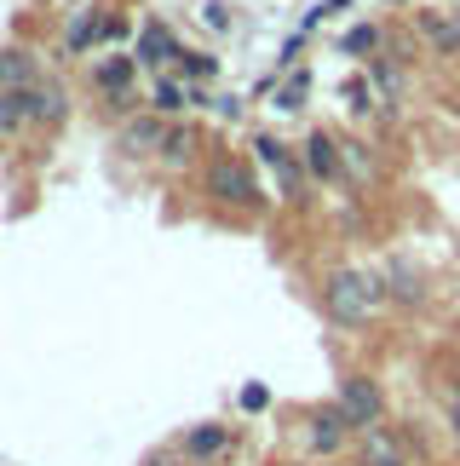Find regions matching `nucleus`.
<instances>
[{
    "label": "nucleus",
    "mask_w": 460,
    "mask_h": 466,
    "mask_svg": "<svg viewBox=\"0 0 460 466\" xmlns=\"http://www.w3.org/2000/svg\"><path fill=\"white\" fill-rule=\"evenodd\" d=\"M380 386L375 380H363V374H357V380H345L340 386V415H345V426H363V432H368V426H380Z\"/></svg>",
    "instance_id": "nucleus-2"
},
{
    "label": "nucleus",
    "mask_w": 460,
    "mask_h": 466,
    "mask_svg": "<svg viewBox=\"0 0 460 466\" xmlns=\"http://www.w3.org/2000/svg\"><path fill=\"white\" fill-rule=\"evenodd\" d=\"M254 150H259L265 167L282 178V196H294V202H299V161H294V150L276 145V138H254Z\"/></svg>",
    "instance_id": "nucleus-4"
},
{
    "label": "nucleus",
    "mask_w": 460,
    "mask_h": 466,
    "mask_svg": "<svg viewBox=\"0 0 460 466\" xmlns=\"http://www.w3.org/2000/svg\"><path fill=\"white\" fill-rule=\"evenodd\" d=\"M392 294H397V299H420V282H415L409 271H403V265L392 271Z\"/></svg>",
    "instance_id": "nucleus-21"
},
{
    "label": "nucleus",
    "mask_w": 460,
    "mask_h": 466,
    "mask_svg": "<svg viewBox=\"0 0 460 466\" xmlns=\"http://www.w3.org/2000/svg\"><path fill=\"white\" fill-rule=\"evenodd\" d=\"M242 409H265V386H247L242 391Z\"/></svg>",
    "instance_id": "nucleus-22"
},
{
    "label": "nucleus",
    "mask_w": 460,
    "mask_h": 466,
    "mask_svg": "<svg viewBox=\"0 0 460 466\" xmlns=\"http://www.w3.org/2000/svg\"><path fill=\"white\" fill-rule=\"evenodd\" d=\"M17 121H29V110H24V93H0V127H17Z\"/></svg>",
    "instance_id": "nucleus-18"
},
{
    "label": "nucleus",
    "mask_w": 460,
    "mask_h": 466,
    "mask_svg": "<svg viewBox=\"0 0 460 466\" xmlns=\"http://www.w3.org/2000/svg\"><path fill=\"white\" fill-rule=\"evenodd\" d=\"M375 46H380V29H375V24H368V29H351V35H345V52H375Z\"/></svg>",
    "instance_id": "nucleus-19"
},
{
    "label": "nucleus",
    "mask_w": 460,
    "mask_h": 466,
    "mask_svg": "<svg viewBox=\"0 0 460 466\" xmlns=\"http://www.w3.org/2000/svg\"><path fill=\"white\" fill-rule=\"evenodd\" d=\"M104 29H110V24H93V17H75V24H69V46H75V52H81V46H93Z\"/></svg>",
    "instance_id": "nucleus-17"
},
{
    "label": "nucleus",
    "mask_w": 460,
    "mask_h": 466,
    "mask_svg": "<svg viewBox=\"0 0 460 466\" xmlns=\"http://www.w3.org/2000/svg\"><path fill=\"white\" fill-rule=\"evenodd\" d=\"M133 69H138V58H110V64H104V69H98V81H104V86H110V93H121V86H127V81H133Z\"/></svg>",
    "instance_id": "nucleus-15"
},
{
    "label": "nucleus",
    "mask_w": 460,
    "mask_h": 466,
    "mask_svg": "<svg viewBox=\"0 0 460 466\" xmlns=\"http://www.w3.org/2000/svg\"><path fill=\"white\" fill-rule=\"evenodd\" d=\"M0 86H6V93H29V86H35V58L24 46L0 52Z\"/></svg>",
    "instance_id": "nucleus-6"
},
{
    "label": "nucleus",
    "mask_w": 460,
    "mask_h": 466,
    "mask_svg": "<svg viewBox=\"0 0 460 466\" xmlns=\"http://www.w3.org/2000/svg\"><path fill=\"white\" fill-rule=\"evenodd\" d=\"M455 403H460V380H455Z\"/></svg>",
    "instance_id": "nucleus-24"
},
{
    "label": "nucleus",
    "mask_w": 460,
    "mask_h": 466,
    "mask_svg": "<svg viewBox=\"0 0 460 466\" xmlns=\"http://www.w3.org/2000/svg\"><path fill=\"white\" fill-rule=\"evenodd\" d=\"M323 299H328V317H334V322L357 329V322L375 317V306L385 299V289H380V277H368V271H340V277L323 289Z\"/></svg>",
    "instance_id": "nucleus-1"
},
{
    "label": "nucleus",
    "mask_w": 460,
    "mask_h": 466,
    "mask_svg": "<svg viewBox=\"0 0 460 466\" xmlns=\"http://www.w3.org/2000/svg\"><path fill=\"white\" fill-rule=\"evenodd\" d=\"M449 426H455V438H460V403H455V409H449Z\"/></svg>",
    "instance_id": "nucleus-23"
},
{
    "label": "nucleus",
    "mask_w": 460,
    "mask_h": 466,
    "mask_svg": "<svg viewBox=\"0 0 460 466\" xmlns=\"http://www.w3.org/2000/svg\"><path fill=\"white\" fill-rule=\"evenodd\" d=\"M185 104H190V93H185V86L179 81H162V86H155V110H185Z\"/></svg>",
    "instance_id": "nucleus-16"
},
{
    "label": "nucleus",
    "mask_w": 460,
    "mask_h": 466,
    "mask_svg": "<svg viewBox=\"0 0 460 466\" xmlns=\"http://www.w3.org/2000/svg\"><path fill=\"white\" fill-rule=\"evenodd\" d=\"M179 64H185V69H190V76H196V81H207V76H214V69H219L214 58H207V52H185Z\"/></svg>",
    "instance_id": "nucleus-20"
},
{
    "label": "nucleus",
    "mask_w": 460,
    "mask_h": 466,
    "mask_svg": "<svg viewBox=\"0 0 460 466\" xmlns=\"http://www.w3.org/2000/svg\"><path fill=\"white\" fill-rule=\"evenodd\" d=\"M24 110H29V121H64V86H29L24 93Z\"/></svg>",
    "instance_id": "nucleus-8"
},
{
    "label": "nucleus",
    "mask_w": 460,
    "mask_h": 466,
    "mask_svg": "<svg viewBox=\"0 0 460 466\" xmlns=\"http://www.w3.org/2000/svg\"><path fill=\"white\" fill-rule=\"evenodd\" d=\"M340 432H345V415H340V403H334V409H323V415L311 420V450L334 455V450H340Z\"/></svg>",
    "instance_id": "nucleus-12"
},
{
    "label": "nucleus",
    "mask_w": 460,
    "mask_h": 466,
    "mask_svg": "<svg viewBox=\"0 0 460 466\" xmlns=\"http://www.w3.org/2000/svg\"><path fill=\"white\" fill-rule=\"evenodd\" d=\"M363 466H409V450H403L397 432L368 426V432H363Z\"/></svg>",
    "instance_id": "nucleus-5"
},
{
    "label": "nucleus",
    "mask_w": 460,
    "mask_h": 466,
    "mask_svg": "<svg viewBox=\"0 0 460 466\" xmlns=\"http://www.w3.org/2000/svg\"><path fill=\"white\" fill-rule=\"evenodd\" d=\"M162 138H167V127H155V121H127V127H121V145H127L133 156L162 150Z\"/></svg>",
    "instance_id": "nucleus-13"
},
{
    "label": "nucleus",
    "mask_w": 460,
    "mask_h": 466,
    "mask_svg": "<svg viewBox=\"0 0 460 466\" xmlns=\"http://www.w3.org/2000/svg\"><path fill=\"white\" fill-rule=\"evenodd\" d=\"M0 133H6V127H0Z\"/></svg>",
    "instance_id": "nucleus-25"
},
{
    "label": "nucleus",
    "mask_w": 460,
    "mask_h": 466,
    "mask_svg": "<svg viewBox=\"0 0 460 466\" xmlns=\"http://www.w3.org/2000/svg\"><path fill=\"white\" fill-rule=\"evenodd\" d=\"M305 167H311L316 178H334V173H340V145H334L328 133H311V138H305Z\"/></svg>",
    "instance_id": "nucleus-10"
},
{
    "label": "nucleus",
    "mask_w": 460,
    "mask_h": 466,
    "mask_svg": "<svg viewBox=\"0 0 460 466\" xmlns=\"http://www.w3.org/2000/svg\"><path fill=\"white\" fill-rule=\"evenodd\" d=\"M207 190H214L219 202H259V185H254V173H247L242 161H230V156H219L214 167H207Z\"/></svg>",
    "instance_id": "nucleus-3"
},
{
    "label": "nucleus",
    "mask_w": 460,
    "mask_h": 466,
    "mask_svg": "<svg viewBox=\"0 0 460 466\" xmlns=\"http://www.w3.org/2000/svg\"><path fill=\"white\" fill-rule=\"evenodd\" d=\"M420 35H426L444 58H455V52H460V24H455V17H444V12H420Z\"/></svg>",
    "instance_id": "nucleus-7"
},
{
    "label": "nucleus",
    "mask_w": 460,
    "mask_h": 466,
    "mask_svg": "<svg viewBox=\"0 0 460 466\" xmlns=\"http://www.w3.org/2000/svg\"><path fill=\"white\" fill-rule=\"evenodd\" d=\"M190 156H196V133H190V127H167V138H162V167H185Z\"/></svg>",
    "instance_id": "nucleus-14"
},
{
    "label": "nucleus",
    "mask_w": 460,
    "mask_h": 466,
    "mask_svg": "<svg viewBox=\"0 0 460 466\" xmlns=\"http://www.w3.org/2000/svg\"><path fill=\"white\" fill-rule=\"evenodd\" d=\"M167 58H185V52L173 46V35L162 24H145V35H138V64H167Z\"/></svg>",
    "instance_id": "nucleus-11"
},
{
    "label": "nucleus",
    "mask_w": 460,
    "mask_h": 466,
    "mask_svg": "<svg viewBox=\"0 0 460 466\" xmlns=\"http://www.w3.org/2000/svg\"><path fill=\"white\" fill-rule=\"evenodd\" d=\"M230 426H196V432L185 438V455H196V461H214V455H225L230 450Z\"/></svg>",
    "instance_id": "nucleus-9"
}]
</instances>
